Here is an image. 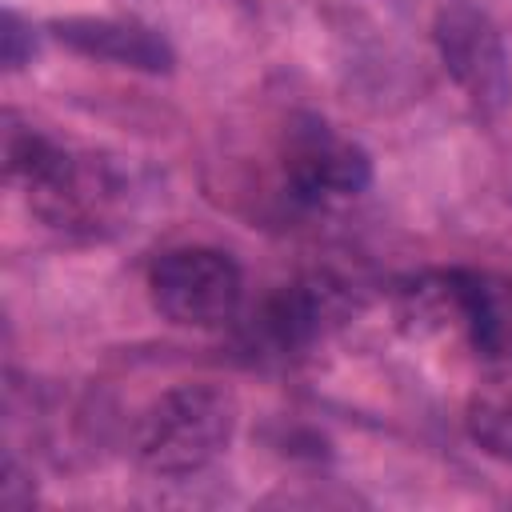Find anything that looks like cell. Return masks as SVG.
I'll return each mask as SVG.
<instances>
[{
	"instance_id": "5b68a950",
	"label": "cell",
	"mask_w": 512,
	"mask_h": 512,
	"mask_svg": "<svg viewBox=\"0 0 512 512\" xmlns=\"http://www.w3.org/2000/svg\"><path fill=\"white\" fill-rule=\"evenodd\" d=\"M288 184L300 200L308 204H332V200H348V196H360L368 188V156L336 136L328 124H304L288 136Z\"/></svg>"
},
{
	"instance_id": "52a82bcc",
	"label": "cell",
	"mask_w": 512,
	"mask_h": 512,
	"mask_svg": "<svg viewBox=\"0 0 512 512\" xmlns=\"http://www.w3.org/2000/svg\"><path fill=\"white\" fill-rule=\"evenodd\" d=\"M468 428L488 452L512 456V388L496 384L488 392H476L468 408Z\"/></svg>"
},
{
	"instance_id": "3957f363",
	"label": "cell",
	"mask_w": 512,
	"mask_h": 512,
	"mask_svg": "<svg viewBox=\"0 0 512 512\" xmlns=\"http://www.w3.org/2000/svg\"><path fill=\"white\" fill-rule=\"evenodd\" d=\"M436 48L452 80L468 92L472 104L496 112L512 96V72H508V52L492 20L472 8L468 0H452L436 16Z\"/></svg>"
},
{
	"instance_id": "ba28073f",
	"label": "cell",
	"mask_w": 512,
	"mask_h": 512,
	"mask_svg": "<svg viewBox=\"0 0 512 512\" xmlns=\"http://www.w3.org/2000/svg\"><path fill=\"white\" fill-rule=\"evenodd\" d=\"M24 24H20V16L16 12H8L4 16V64L8 68H20L24 64Z\"/></svg>"
},
{
	"instance_id": "7a4b0ae2",
	"label": "cell",
	"mask_w": 512,
	"mask_h": 512,
	"mask_svg": "<svg viewBox=\"0 0 512 512\" xmlns=\"http://www.w3.org/2000/svg\"><path fill=\"white\" fill-rule=\"evenodd\" d=\"M152 304L184 328H220L236 320L244 300L240 268L216 248H172L148 272Z\"/></svg>"
},
{
	"instance_id": "277c9868",
	"label": "cell",
	"mask_w": 512,
	"mask_h": 512,
	"mask_svg": "<svg viewBox=\"0 0 512 512\" xmlns=\"http://www.w3.org/2000/svg\"><path fill=\"white\" fill-rule=\"evenodd\" d=\"M344 308V292L340 284L312 276V280H296L280 292H272L244 324V340L252 344V352L260 356H288L300 352L308 340H316Z\"/></svg>"
},
{
	"instance_id": "8992f818",
	"label": "cell",
	"mask_w": 512,
	"mask_h": 512,
	"mask_svg": "<svg viewBox=\"0 0 512 512\" xmlns=\"http://www.w3.org/2000/svg\"><path fill=\"white\" fill-rule=\"evenodd\" d=\"M56 36L64 44H72L76 52H84V56L112 60V64H124V68H144V72H168L172 68L168 44L152 28L132 24V20H92V16L60 20Z\"/></svg>"
},
{
	"instance_id": "6da1fadb",
	"label": "cell",
	"mask_w": 512,
	"mask_h": 512,
	"mask_svg": "<svg viewBox=\"0 0 512 512\" xmlns=\"http://www.w3.org/2000/svg\"><path fill=\"white\" fill-rule=\"evenodd\" d=\"M232 420L236 408L220 388L180 384L144 408L136 424V460L156 476H192L224 452Z\"/></svg>"
}]
</instances>
